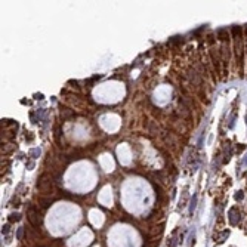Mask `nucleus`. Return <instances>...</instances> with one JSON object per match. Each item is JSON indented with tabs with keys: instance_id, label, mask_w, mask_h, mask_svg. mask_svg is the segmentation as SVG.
I'll return each instance as SVG.
<instances>
[{
	"instance_id": "f257e3e1",
	"label": "nucleus",
	"mask_w": 247,
	"mask_h": 247,
	"mask_svg": "<svg viewBox=\"0 0 247 247\" xmlns=\"http://www.w3.org/2000/svg\"><path fill=\"white\" fill-rule=\"evenodd\" d=\"M28 220L34 226H39L41 224V218H39V210L36 207H33V206L28 209Z\"/></svg>"
},
{
	"instance_id": "f03ea898",
	"label": "nucleus",
	"mask_w": 247,
	"mask_h": 247,
	"mask_svg": "<svg viewBox=\"0 0 247 247\" xmlns=\"http://www.w3.org/2000/svg\"><path fill=\"white\" fill-rule=\"evenodd\" d=\"M216 36H218V39H219L220 41H228V40H229V33H228L226 28H220V30H218Z\"/></svg>"
},
{
	"instance_id": "7ed1b4c3",
	"label": "nucleus",
	"mask_w": 247,
	"mask_h": 247,
	"mask_svg": "<svg viewBox=\"0 0 247 247\" xmlns=\"http://www.w3.org/2000/svg\"><path fill=\"white\" fill-rule=\"evenodd\" d=\"M21 219V215L19 213H11L9 215V222H18Z\"/></svg>"
},
{
	"instance_id": "20e7f679",
	"label": "nucleus",
	"mask_w": 247,
	"mask_h": 247,
	"mask_svg": "<svg viewBox=\"0 0 247 247\" xmlns=\"http://www.w3.org/2000/svg\"><path fill=\"white\" fill-rule=\"evenodd\" d=\"M195 201H197V195H194V198H192V201H191V213H192L194 209H195Z\"/></svg>"
},
{
	"instance_id": "39448f33",
	"label": "nucleus",
	"mask_w": 247,
	"mask_h": 247,
	"mask_svg": "<svg viewBox=\"0 0 247 247\" xmlns=\"http://www.w3.org/2000/svg\"><path fill=\"white\" fill-rule=\"evenodd\" d=\"M2 232H3V234H7V232H9V225H5V226L2 228Z\"/></svg>"
},
{
	"instance_id": "423d86ee",
	"label": "nucleus",
	"mask_w": 247,
	"mask_h": 247,
	"mask_svg": "<svg viewBox=\"0 0 247 247\" xmlns=\"http://www.w3.org/2000/svg\"><path fill=\"white\" fill-rule=\"evenodd\" d=\"M243 198V192L238 191V194H235V200H241Z\"/></svg>"
}]
</instances>
